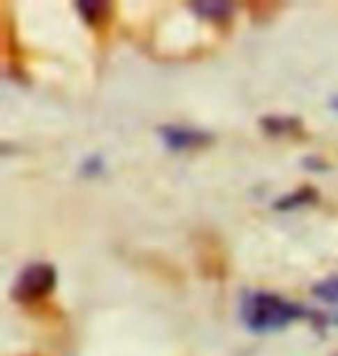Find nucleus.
<instances>
[{
	"label": "nucleus",
	"mask_w": 338,
	"mask_h": 356,
	"mask_svg": "<svg viewBox=\"0 0 338 356\" xmlns=\"http://www.w3.org/2000/svg\"><path fill=\"white\" fill-rule=\"evenodd\" d=\"M306 315V310L297 303H290L287 298L269 291H257L243 301V322L250 331L269 333L285 329L294 319Z\"/></svg>",
	"instance_id": "obj_1"
},
{
	"label": "nucleus",
	"mask_w": 338,
	"mask_h": 356,
	"mask_svg": "<svg viewBox=\"0 0 338 356\" xmlns=\"http://www.w3.org/2000/svg\"><path fill=\"white\" fill-rule=\"evenodd\" d=\"M56 277H59L56 268L52 264H45V261L26 266L17 277V284H14V298L24 303L45 298L56 287Z\"/></svg>",
	"instance_id": "obj_2"
},
{
	"label": "nucleus",
	"mask_w": 338,
	"mask_h": 356,
	"mask_svg": "<svg viewBox=\"0 0 338 356\" xmlns=\"http://www.w3.org/2000/svg\"><path fill=\"white\" fill-rule=\"evenodd\" d=\"M160 137L164 141V146L171 148V151H190V148H199L213 139L204 130H195V127H183V125L160 127Z\"/></svg>",
	"instance_id": "obj_3"
},
{
	"label": "nucleus",
	"mask_w": 338,
	"mask_h": 356,
	"mask_svg": "<svg viewBox=\"0 0 338 356\" xmlns=\"http://www.w3.org/2000/svg\"><path fill=\"white\" fill-rule=\"evenodd\" d=\"M315 199H318V192L311 190V188H308V185H304V188L294 190V192H290V195H285L283 199H278V202H276V209H278V211L301 209V206L313 204Z\"/></svg>",
	"instance_id": "obj_4"
},
{
	"label": "nucleus",
	"mask_w": 338,
	"mask_h": 356,
	"mask_svg": "<svg viewBox=\"0 0 338 356\" xmlns=\"http://www.w3.org/2000/svg\"><path fill=\"white\" fill-rule=\"evenodd\" d=\"M192 10H195L199 17L204 19H213V21H225L232 17V3H220V0H208V3H192Z\"/></svg>",
	"instance_id": "obj_5"
},
{
	"label": "nucleus",
	"mask_w": 338,
	"mask_h": 356,
	"mask_svg": "<svg viewBox=\"0 0 338 356\" xmlns=\"http://www.w3.org/2000/svg\"><path fill=\"white\" fill-rule=\"evenodd\" d=\"M77 12L82 14L86 24H98L109 12V7H107V3H100V0H79Z\"/></svg>",
	"instance_id": "obj_6"
},
{
	"label": "nucleus",
	"mask_w": 338,
	"mask_h": 356,
	"mask_svg": "<svg viewBox=\"0 0 338 356\" xmlns=\"http://www.w3.org/2000/svg\"><path fill=\"white\" fill-rule=\"evenodd\" d=\"M313 296H318L325 303H336L338 305V275L325 277L313 287Z\"/></svg>",
	"instance_id": "obj_7"
},
{
	"label": "nucleus",
	"mask_w": 338,
	"mask_h": 356,
	"mask_svg": "<svg viewBox=\"0 0 338 356\" xmlns=\"http://www.w3.org/2000/svg\"><path fill=\"white\" fill-rule=\"evenodd\" d=\"M262 125L267 127V130H269L271 134H283V132H292V130H297V127H299V120L273 116V118H264V120H262Z\"/></svg>",
	"instance_id": "obj_8"
},
{
	"label": "nucleus",
	"mask_w": 338,
	"mask_h": 356,
	"mask_svg": "<svg viewBox=\"0 0 338 356\" xmlns=\"http://www.w3.org/2000/svg\"><path fill=\"white\" fill-rule=\"evenodd\" d=\"M102 169V160L100 158H89V162L84 165V174H98Z\"/></svg>",
	"instance_id": "obj_9"
},
{
	"label": "nucleus",
	"mask_w": 338,
	"mask_h": 356,
	"mask_svg": "<svg viewBox=\"0 0 338 356\" xmlns=\"http://www.w3.org/2000/svg\"><path fill=\"white\" fill-rule=\"evenodd\" d=\"M332 106L338 111V97H334V99H332Z\"/></svg>",
	"instance_id": "obj_10"
}]
</instances>
